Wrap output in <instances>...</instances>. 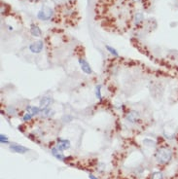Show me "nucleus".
<instances>
[{"mask_svg": "<svg viewBox=\"0 0 178 179\" xmlns=\"http://www.w3.org/2000/svg\"><path fill=\"white\" fill-rule=\"evenodd\" d=\"M29 1H31V2H37V1H39V0H29Z\"/></svg>", "mask_w": 178, "mask_h": 179, "instance_id": "nucleus-21", "label": "nucleus"}, {"mask_svg": "<svg viewBox=\"0 0 178 179\" xmlns=\"http://www.w3.org/2000/svg\"><path fill=\"white\" fill-rule=\"evenodd\" d=\"M10 150H12L13 152L15 153H19V154H24V153H27L29 149L24 147V146L22 145H20V144H11L10 145Z\"/></svg>", "mask_w": 178, "mask_h": 179, "instance_id": "nucleus-8", "label": "nucleus"}, {"mask_svg": "<svg viewBox=\"0 0 178 179\" xmlns=\"http://www.w3.org/2000/svg\"><path fill=\"white\" fill-rule=\"evenodd\" d=\"M105 48H106V50H107L110 54L112 55L113 57H119V53L117 52V50H116L115 48H113V47H111V46H109V45H105Z\"/></svg>", "mask_w": 178, "mask_h": 179, "instance_id": "nucleus-15", "label": "nucleus"}, {"mask_svg": "<svg viewBox=\"0 0 178 179\" xmlns=\"http://www.w3.org/2000/svg\"><path fill=\"white\" fill-rule=\"evenodd\" d=\"M54 16V11L53 9L48 7V6H43L41 10L38 12L37 18L41 19V21H50Z\"/></svg>", "mask_w": 178, "mask_h": 179, "instance_id": "nucleus-2", "label": "nucleus"}, {"mask_svg": "<svg viewBox=\"0 0 178 179\" xmlns=\"http://www.w3.org/2000/svg\"><path fill=\"white\" fill-rule=\"evenodd\" d=\"M0 142L2 144H6V143L9 142V139H8V136L5 135V134H0Z\"/></svg>", "mask_w": 178, "mask_h": 179, "instance_id": "nucleus-18", "label": "nucleus"}, {"mask_svg": "<svg viewBox=\"0 0 178 179\" xmlns=\"http://www.w3.org/2000/svg\"><path fill=\"white\" fill-rule=\"evenodd\" d=\"M151 179H163V175H161V172H155L152 175Z\"/></svg>", "mask_w": 178, "mask_h": 179, "instance_id": "nucleus-19", "label": "nucleus"}, {"mask_svg": "<svg viewBox=\"0 0 178 179\" xmlns=\"http://www.w3.org/2000/svg\"><path fill=\"white\" fill-rule=\"evenodd\" d=\"M78 63L80 64L81 70H82L84 73L87 74V75L93 74V69H92V67H90V63H88V60L83 58H78Z\"/></svg>", "mask_w": 178, "mask_h": 179, "instance_id": "nucleus-3", "label": "nucleus"}, {"mask_svg": "<svg viewBox=\"0 0 178 179\" xmlns=\"http://www.w3.org/2000/svg\"><path fill=\"white\" fill-rule=\"evenodd\" d=\"M101 88L102 86L98 84V85L95 86V97L99 100L102 99V94H101Z\"/></svg>", "mask_w": 178, "mask_h": 179, "instance_id": "nucleus-14", "label": "nucleus"}, {"mask_svg": "<svg viewBox=\"0 0 178 179\" xmlns=\"http://www.w3.org/2000/svg\"><path fill=\"white\" fill-rule=\"evenodd\" d=\"M42 111V109L39 106H34V105H27V108H25V112L31 114L32 116H36L40 115V113Z\"/></svg>", "mask_w": 178, "mask_h": 179, "instance_id": "nucleus-9", "label": "nucleus"}, {"mask_svg": "<svg viewBox=\"0 0 178 179\" xmlns=\"http://www.w3.org/2000/svg\"><path fill=\"white\" fill-rule=\"evenodd\" d=\"M53 102H54V99H53V97H52V96H43L40 99V101H39V107H40L41 109L49 108Z\"/></svg>", "mask_w": 178, "mask_h": 179, "instance_id": "nucleus-6", "label": "nucleus"}, {"mask_svg": "<svg viewBox=\"0 0 178 179\" xmlns=\"http://www.w3.org/2000/svg\"><path fill=\"white\" fill-rule=\"evenodd\" d=\"M126 119H127V121L128 123L135 124L140 119V114H139L138 111H135V110H131V111H128V113L126 115Z\"/></svg>", "mask_w": 178, "mask_h": 179, "instance_id": "nucleus-5", "label": "nucleus"}, {"mask_svg": "<svg viewBox=\"0 0 178 179\" xmlns=\"http://www.w3.org/2000/svg\"><path fill=\"white\" fill-rule=\"evenodd\" d=\"M51 153H52V155H53L55 158L57 159V160H60V161H64V160H65V157H64L63 153L61 152V150H60L57 147H53V148H52L51 149Z\"/></svg>", "mask_w": 178, "mask_h": 179, "instance_id": "nucleus-10", "label": "nucleus"}, {"mask_svg": "<svg viewBox=\"0 0 178 179\" xmlns=\"http://www.w3.org/2000/svg\"><path fill=\"white\" fill-rule=\"evenodd\" d=\"M55 115V111L52 108H46V109H42V111L40 113V116L42 118H51L52 116Z\"/></svg>", "mask_w": 178, "mask_h": 179, "instance_id": "nucleus-12", "label": "nucleus"}, {"mask_svg": "<svg viewBox=\"0 0 178 179\" xmlns=\"http://www.w3.org/2000/svg\"><path fill=\"white\" fill-rule=\"evenodd\" d=\"M30 33H31L32 36H34V37H40L42 35V31L37 24H32L30 25Z\"/></svg>", "mask_w": 178, "mask_h": 179, "instance_id": "nucleus-11", "label": "nucleus"}, {"mask_svg": "<svg viewBox=\"0 0 178 179\" xmlns=\"http://www.w3.org/2000/svg\"><path fill=\"white\" fill-rule=\"evenodd\" d=\"M32 118H33V116H32L31 114L27 113V112H25V113L24 114V116H22V121H24V122L30 121V120H31Z\"/></svg>", "mask_w": 178, "mask_h": 179, "instance_id": "nucleus-17", "label": "nucleus"}, {"mask_svg": "<svg viewBox=\"0 0 178 179\" xmlns=\"http://www.w3.org/2000/svg\"><path fill=\"white\" fill-rule=\"evenodd\" d=\"M89 178L90 179H98V177H95V175H93V174H89Z\"/></svg>", "mask_w": 178, "mask_h": 179, "instance_id": "nucleus-20", "label": "nucleus"}, {"mask_svg": "<svg viewBox=\"0 0 178 179\" xmlns=\"http://www.w3.org/2000/svg\"><path fill=\"white\" fill-rule=\"evenodd\" d=\"M6 112H7V114H9V115H15V114H17V108L13 105H10L6 108Z\"/></svg>", "mask_w": 178, "mask_h": 179, "instance_id": "nucleus-16", "label": "nucleus"}, {"mask_svg": "<svg viewBox=\"0 0 178 179\" xmlns=\"http://www.w3.org/2000/svg\"><path fill=\"white\" fill-rule=\"evenodd\" d=\"M70 141L68 139H63V138H57V146L61 151H64V150H67V149L70 148Z\"/></svg>", "mask_w": 178, "mask_h": 179, "instance_id": "nucleus-7", "label": "nucleus"}, {"mask_svg": "<svg viewBox=\"0 0 178 179\" xmlns=\"http://www.w3.org/2000/svg\"><path fill=\"white\" fill-rule=\"evenodd\" d=\"M28 48H29V51L32 54H40L44 48V43L42 40L33 42V43H31L29 45V47Z\"/></svg>", "mask_w": 178, "mask_h": 179, "instance_id": "nucleus-4", "label": "nucleus"}, {"mask_svg": "<svg viewBox=\"0 0 178 179\" xmlns=\"http://www.w3.org/2000/svg\"><path fill=\"white\" fill-rule=\"evenodd\" d=\"M143 19H144V16H143L142 13L137 12L136 14L134 15V21L135 25H139L142 22H143Z\"/></svg>", "mask_w": 178, "mask_h": 179, "instance_id": "nucleus-13", "label": "nucleus"}, {"mask_svg": "<svg viewBox=\"0 0 178 179\" xmlns=\"http://www.w3.org/2000/svg\"><path fill=\"white\" fill-rule=\"evenodd\" d=\"M173 152L167 147H161L155 153V159L160 165H167L172 159Z\"/></svg>", "mask_w": 178, "mask_h": 179, "instance_id": "nucleus-1", "label": "nucleus"}]
</instances>
